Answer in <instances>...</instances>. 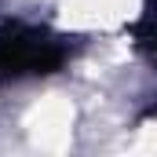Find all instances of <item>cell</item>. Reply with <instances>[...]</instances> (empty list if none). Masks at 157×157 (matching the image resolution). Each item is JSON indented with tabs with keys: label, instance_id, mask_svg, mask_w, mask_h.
<instances>
[{
	"label": "cell",
	"instance_id": "obj_1",
	"mask_svg": "<svg viewBox=\"0 0 157 157\" xmlns=\"http://www.w3.org/2000/svg\"><path fill=\"white\" fill-rule=\"evenodd\" d=\"M70 44L40 26L26 22H0V80L51 77L66 66Z\"/></svg>",
	"mask_w": 157,
	"mask_h": 157
},
{
	"label": "cell",
	"instance_id": "obj_2",
	"mask_svg": "<svg viewBox=\"0 0 157 157\" xmlns=\"http://www.w3.org/2000/svg\"><path fill=\"white\" fill-rule=\"evenodd\" d=\"M135 37H139V44H143L146 51H157V4H150V7L143 11V18H139V26H135Z\"/></svg>",
	"mask_w": 157,
	"mask_h": 157
}]
</instances>
